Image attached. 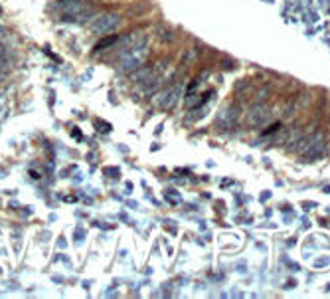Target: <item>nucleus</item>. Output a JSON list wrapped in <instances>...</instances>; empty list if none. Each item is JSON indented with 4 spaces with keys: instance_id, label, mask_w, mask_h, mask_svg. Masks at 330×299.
I'll return each mask as SVG.
<instances>
[{
    "instance_id": "obj_6",
    "label": "nucleus",
    "mask_w": 330,
    "mask_h": 299,
    "mask_svg": "<svg viewBox=\"0 0 330 299\" xmlns=\"http://www.w3.org/2000/svg\"><path fill=\"white\" fill-rule=\"evenodd\" d=\"M247 121H249L251 125H259V123H263L265 121V105H257V107H253L251 109V113L247 115Z\"/></svg>"
},
{
    "instance_id": "obj_7",
    "label": "nucleus",
    "mask_w": 330,
    "mask_h": 299,
    "mask_svg": "<svg viewBox=\"0 0 330 299\" xmlns=\"http://www.w3.org/2000/svg\"><path fill=\"white\" fill-rule=\"evenodd\" d=\"M117 40H119V38H113V36H111V38H105V40L97 46V50H105V48H109V46H115V44H117Z\"/></svg>"
},
{
    "instance_id": "obj_9",
    "label": "nucleus",
    "mask_w": 330,
    "mask_h": 299,
    "mask_svg": "<svg viewBox=\"0 0 330 299\" xmlns=\"http://www.w3.org/2000/svg\"><path fill=\"white\" fill-rule=\"evenodd\" d=\"M4 56H6V50H4L2 44H0V65H2V61H4Z\"/></svg>"
},
{
    "instance_id": "obj_3",
    "label": "nucleus",
    "mask_w": 330,
    "mask_h": 299,
    "mask_svg": "<svg viewBox=\"0 0 330 299\" xmlns=\"http://www.w3.org/2000/svg\"><path fill=\"white\" fill-rule=\"evenodd\" d=\"M182 84H176V86H172V88H168L166 91H162L158 97H156V105L160 107V109H172L176 103H178V99H180V95H182Z\"/></svg>"
},
{
    "instance_id": "obj_8",
    "label": "nucleus",
    "mask_w": 330,
    "mask_h": 299,
    "mask_svg": "<svg viewBox=\"0 0 330 299\" xmlns=\"http://www.w3.org/2000/svg\"><path fill=\"white\" fill-rule=\"evenodd\" d=\"M196 50H188V52H184V56H182V63H190V61H194L196 60Z\"/></svg>"
},
{
    "instance_id": "obj_4",
    "label": "nucleus",
    "mask_w": 330,
    "mask_h": 299,
    "mask_svg": "<svg viewBox=\"0 0 330 299\" xmlns=\"http://www.w3.org/2000/svg\"><path fill=\"white\" fill-rule=\"evenodd\" d=\"M91 16H93V8L83 6L81 10H77V12H73V14L63 16V20H67V22H77V24H83V22H89V20H91Z\"/></svg>"
},
{
    "instance_id": "obj_5",
    "label": "nucleus",
    "mask_w": 330,
    "mask_h": 299,
    "mask_svg": "<svg viewBox=\"0 0 330 299\" xmlns=\"http://www.w3.org/2000/svg\"><path fill=\"white\" fill-rule=\"evenodd\" d=\"M237 117H239V109H237L235 105H231V107H227V109L221 113L220 125H221V127H231V125L237 121Z\"/></svg>"
},
{
    "instance_id": "obj_1",
    "label": "nucleus",
    "mask_w": 330,
    "mask_h": 299,
    "mask_svg": "<svg viewBox=\"0 0 330 299\" xmlns=\"http://www.w3.org/2000/svg\"><path fill=\"white\" fill-rule=\"evenodd\" d=\"M119 24H121V14L119 12H105L91 22V32L99 34V36H105V34L115 32Z\"/></svg>"
},
{
    "instance_id": "obj_2",
    "label": "nucleus",
    "mask_w": 330,
    "mask_h": 299,
    "mask_svg": "<svg viewBox=\"0 0 330 299\" xmlns=\"http://www.w3.org/2000/svg\"><path fill=\"white\" fill-rule=\"evenodd\" d=\"M162 63H158V65H146V67H137L135 71H131L129 76H131V80L133 82H137V84H140L142 88H146V86H150L156 78H158V67H160Z\"/></svg>"
}]
</instances>
